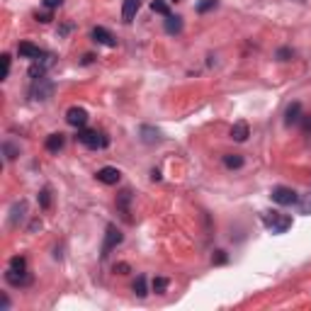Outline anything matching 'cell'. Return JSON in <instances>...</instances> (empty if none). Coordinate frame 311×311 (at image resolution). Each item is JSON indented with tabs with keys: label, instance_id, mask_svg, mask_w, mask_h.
<instances>
[{
	"label": "cell",
	"instance_id": "1",
	"mask_svg": "<svg viewBox=\"0 0 311 311\" xmlns=\"http://www.w3.org/2000/svg\"><path fill=\"white\" fill-rule=\"evenodd\" d=\"M263 224H265L272 233H285L292 229V216L279 214V211H265V214H263Z\"/></svg>",
	"mask_w": 311,
	"mask_h": 311
},
{
	"label": "cell",
	"instance_id": "2",
	"mask_svg": "<svg viewBox=\"0 0 311 311\" xmlns=\"http://www.w3.org/2000/svg\"><path fill=\"white\" fill-rule=\"evenodd\" d=\"M78 144H83L85 148H105L107 146V136L100 134L98 129H78Z\"/></svg>",
	"mask_w": 311,
	"mask_h": 311
},
{
	"label": "cell",
	"instance_id": "3",
	"mask_svg": "<svg viewBox=\"0 0 311 311\" xmlns=\"http://www.w3.org/2000/svg\"><path fill=\"white\" fill-rule=\"evenodd\" d=\"M270 197H272V202H277V204H282V207H292V204H297V202H299V195H297L292 188H285V185L272 188Z\"/></svg>",
	"mask_w": 311,
	"mask_h": 311
},
{
	"label": "cell",
	"instance_id": "4",
	"mask_svg": "<svg viewBox=\"0 0 311 311\" xmlns=\"http://www.w3.org/2000/svg\"><path fill=\"white\" fill-rule=\"evenodd\" d=\"M124 241V236H122V231L117 229V226H107V233H105V241H102V258H107L117 248V245L122 243Z\"/></svg>",
	"mask_w": 311,
	"mask_h": 311
},
{
	"label": "cell",
	"instance_id": "5",
	"mask_svg": "<svg viewBox=\"0 0 311 311\" xmlns=\"http://www.w3.org/2000/svg\"><path fill=\"white\" fill-rule=\"evenodd\" d=\"M51 95H54V83H51L49 78H39V80H34V85H32V98L34 100L44 102V100H49Z\"/></svg>",
	"mask_w": 311,
	"mask_h": 311
},
{
	"label": "cell",
	"instance_id": "6",
	"mask_svg": "<svg viewBox=\"0 0 311 311\" xmlns=\"http://www.w3.org/2000/svg\"><path fill=\"white\" fill-rule=\"evenodd\" d=\"M5 282H8L10 287H27V285L32 282V275H29L27 270H15V267H8V272H5Z\"/></svg>",
	"mask_w": 311,
	"mask_h": 311
},
{
	"label": "cell",
	"instance_id": "7",
	"mask_svg": "<svg viewBox=\"0 0 311 311\" xmlns=\"http://www.w3.org/2000/svg\"><path fill=\"white\" fill-rule=\"evenodd\" d=\"M88 110H83V107H71V110L66 112V122L71 124V127H76V129H83L85 124H88Z\"/></svg>",
	"mask_w": 311,
	"mask_h": 311
},
{
	"label": "cell",
	"instance_id": "8",
	"mask_svg": "<svg viewBox=\"0 0 311 311\" xmlns=\"http://www.w3.org/2000/svg\"><path fill=\"white\" fill-rule=\"evenodd\" d=\"M139 136H141V141L148 144V146L161 144V141H163V134L158 132L156 127H151V124H141V127H139Z\"/></svg>",
	"mask_w": 311,
	"mask_h": 311
},
{
	"label": "cell",
	"instance_id": "9",
	"mask_svg": "<svg viewBox=\"0 0 311 311\" xmlns=\"http://www.w3.org/2000/svg\"><path fill=\"white\" fill-rule=\"evenodd\" d=\"M95 178L100 180L102 185H117V182L122 180V173H119L117 168H112V166H105V168H100V170L95 173Z\"/></svg>",
	"mask_w": 311,
	"mask_h": 311
},
{
	"label": "cell",
	"instance_id": "10",
	"mask_svg": "<svg viewBox=\"0 0 311 311\" xmlns=\"http://www.w3.org/2000/svg\"><path fill=\"white\" fill-rule=\"evenodd\" d=\"M17 54L22 56V58H32V61H39V58L44 56V51H42L39 46H34L32 42H20V44H17Z\"/></svg>",
	"mask_w": 311,
	"mask_h": 311
},
{
	"label": "cell",
	"instance_id": "11",
	"mask_svg": "<svg viewBox=\"0 0 311 311\" xmlns=\"http://www.w3.org/2000/svg\"><path fill=\"white\" fill-rule=\"evenodd\" d=\"M24 216H27V202L24 200L15 202L10 209V226H20L24 222Z\"/></svg>",
	"mask_w": 311,
	"mask_h": 311
},
{
	"label": "cell",
	"instance_id": "12",
	"mask_svg": "<svg viewBox=\"0 0 311 311\" xmlns=\"http://www.w3.org/2000/svg\"><path fill=\"white\" fill-rule=\"evenodd\" d=\"M92 42H98L102 46H117V39L112 37L110 29H105V27H95L92 29Z\"/></svg>",
	"mask_w": 311,
	"mask_h": 311
},
{
	"label": "cell",
	"instance_id": "13",
	"mask_svg": "<svg viewBox=\"0 0 311 311\" xmlns=\"http://www.w3.org/2000/svg\"><path fill=\"white\" fill-rule=\"evenodd\" d=\"M64 144H66V136L58 132V134H49L46 136V141H44V146H46V151L49 153H58L61 148H64Z\"/></svg>",
	"mask_w": 311,
	"mask_h": 311
},
{
	"label": "cell",
	"instance_id": "14",
	"mask_svg": "<svg viewBox=\"0 0 311 311\" xmlns=\"http://www.w3.org/2000/svg\"><path fill=\"white\" fill-rule=\"evenodd\" d=\"M141 8V0H124L122 5V20L124 22H132L134 17H136V12Z\"/></svg>",
	"mask_w": 311,
	"mask_h": 311
},
{
	"label": "cell",
	"instance_id": "15",
	"mask_svg": "<svg viewBox=\"0 0 311 311\" xmlns=\"http://www.w3.org/2000/svg\"><path fill=\"white\" fill-rule=\"evenodd\" d=\"M301 122V102H292L285 112V124L292 127V124H299Z\"/></svg>",
	"mask_w": 311,
	"mask_h": 311
},
{
	"label": "cell",
	"instance_id": "16",
	"mask_svg": "<svg viewBox=\"0 0 311 311\" xmlns=\"http://www.w3.org/2000/svg\"><path fill=\"white\" fill-rule=\"evenodd\" d=\"M129 202H132V190H122L117 195V209L122 211V216L129 222Z\"/></svg>",
	"mask_w": 311,
	"mask_h": 311
},
{
	"label": "cell",
	"instance_id": "17",
	"mask_svg": "<svg viewBox=\"0 0 311 311\" xmlns=\"http://www.w3.org/2000/svg\"><path fill=\"white\" fill-rule=\"evenodd\" d=\"M51 64V56L46 58V61H34L32 66H29V71H27V76L32 78V80H39V78H44L46 73V66Z\"/></svg>",
	"mask_w": 311,
	"mask_h": 311
},
{
	"label": "cell",
	"instance_id": "18",
	"mask_svg": "<svg viewBox=\"0 0 311 311\" xmlns=\"http://www.w3.org/2000/svg\"><path fill=\"white\" fill-rule=\"evenodd\" d=\"M166 32L168 34H180L182 32V17H178V15H168L166 17Z\"/></svg>",
	"mask_w": 311,
	"mask_h": 311
},
{
	"label": "cell",
	"instance_id": "19",
	"mask_svg": "<svg viewBox=\"0 0 311 311\" xmlns=\"http://www.w3.org/2000/svg\"><path fill=\"white\" fill-rule=\"evenodd\" d=\"M248 134L251 132H248V124L245 122H236L231 127V139L233 141H245V139H248Z\"/></svg>",
	"mask_w": 311,
	"mask_h": 311
},
{
	"label": "cell",
	"instance_id": "20",
	"mask_svg": "<svg viewBox=\"0 0 311 311\" xmlns=\"http://www.w3.org/2000/svg\"><path fill=\"white\" fill-rule=\"evenodd\" d=\"M224 166L229 168V170H236V168H241V166H243V156L226 153V156H224Z\"/></svg>",
	"mask_w": 311,
	"mask_h": 311
},
{
	"label": "cell",
	"instance_id": "21",
	"mask_svg": "<svg viewBox=\"0 0 311 311\" xmlns=\"http://www.w3.org/2000/svg\"><path fill=\"white\" fill-rule=\"evenodd\" d=\"M134 294H136V297H139V299H144L146 294H148V287H146V277L144 275H139V277H136V282H134Z\"/></svg>",
	"mask_w": 311,
	"mask_h": 311
},
{
	"label": "cell",
	"instance_id": "22",
	"mask_svg": "<svg viewBox=\"0 0 311 311\" xmlns=\"http://www.w3.org/2000/svg\"><path fill=\"white\" fill-rule=\"evenodd\" d=\"M3 153H5V161H15L20 156V148L12 144V141H3Z\"/></svg>",
	"mask_w": 311,
	"mask_h": 311
},
{
	"label": "cell",
	"instance_id": "23",
	"mask_svg": "<svg viewBox=\"0 0 311 311\" xmlns=\"http://www.w3.org/2000/svg\"><path fill=\"white\" fill-rule=\"evenodd\" d=\"M151 10L158 12V15H163V17H168V15H170L168 0H153V3H151Z\"/></svg>",
	"mask_w": 311,
	"mask_h": 311
},
{
	"label": "cell",
	"instance_id": "24",
	"mask_svg": "<svg viewBox=\"0 0 311 311\" xmlns=\"http://www.w3.org/2000/svg\"><path fill=\"white\" fill-rule=\"evenodd\" d=\"M37 200H39V207H42V209H49V207H51V190L49 188L39 190V197H37Z\"/></svg>",
	"mask_w": 311,
	"mask_h": 311
},
{
	"label": "cell",
	"instance_id": "25",
	"mask_svg": "<svg viewBox=\"0 0 311 311\" xmlns=\"http://www.w3.org/2000/svg\"><path fill=\"white\" fill-rule=\"evenodd\" d=\"M214 8H216V0H200V3H197V12H200V15L214 10Z\"/></svg>",
	"mask_w": 311,
	"mask_h": 311
},
{
	"label": "cell",
	"instance_id": "26",
	"mask_svg": "<svg viewBox=\"0 0 311 311\" xmlns=\"http://www.w3.org/2000/svg\"><path fill=\"white\" fill-rule=\"evenodd\" d=\"M10 267H15V270H27V258L24 256H12L10 258Z\"/></svg>",
	"mask_w": 311,
	"mask_h": 311
},
{
	"label": "cell",
	"instance_id": "27",
	"mask_svg": "<svg viewBox=\"0 0 311 311\" xmlns=\"http://www.w3.org/2000/svg\"><path fill=\"white\" fill-rule=\"evenodd\" d=\"M166 289H168V279L166 277H156L153 279V292L156 294H163Z\"/></svg>",
	"mask_w": 311,
	"mask_h": 311
},
{
	"label": "cell",
	"instance_id": "28",
	"mask_svg": "<svg viewBox=\"0 0 311 311\" xmlns=\"http://www.w3.org/2000/svg\"><path fill=\"white\" fill-rule=\"evenodd\" d=\"M279 58V61H289L292 56H294V49H289V46H282V49H277V54H275Z\"/></svg>",
	"mask_w": 311,
	"mask_h": 311
},
{
	"label": "cell",
	"instance_id": "29",
	"mask_svg": "<svg viewBox=\"0 0 311 311\" xmlns=\"http://www.w3.org/2000/svg\"><path fill=\"white\" fill-rule=\"evenodd\" d=\"M226 260H229L226 251H214V256H211V263H214V265H224Z\"/></svg>",
	"mask_w": 311,
	"mask_h": 311
},
{
	"label": "cell",
	"instance_id": "30",
	"mask_svg": "<svg viewBox=\"0 0 311 311\" xmlns=\"http://www.w3.org/2000/svg\"><path fill=\"white\" fill-rule=\"evenodd\" d=\"M8 76H10V54H3V76H0V80H8Z\"/></svg>",
	"mask_w": 311,
	"mask_h": 311
},
{
	"label": "cell",
	"instance_id": "31",
	"mask_svg": "<svg viewBox=\"0 0 311 311\" xmlns=\"http://www.w3.org/2000/svg\"><path fill=\"white\" fill-rule=\"evenodd\" d=\"M299 211L301 214H311V192L304 197V200H299Z\"/></svg>",
	"mask_w": 311,
	"mask_h": 311
},
{
	"label": "cell",
	"instance_id": "32",
	"mask_svg": "<svg viewBox=\"0 0 311 311\" xmlns=\"http://www.w3.org/2000/svg\"><path fill=\"white\" fill-rule=\"evenodd\" d=\"M64 0H44V8L46 10H54V8H61Z\"/></svg>",
	"mask_w": 311,
	"mask_h": 311
},
{
	"label": "cell",
	"instance_id": "33",
	"mask_svg": "<svg viewBox=\"0 0 311 311\" xmlns=\"http://www.w3.org/2000/svg\"><path fill=\"white\" fill-rule=\"evenodd\" d=\"M301 129H304L306 134L311 132V114H306V117H301Z\"/></svg>",
	"mask_w": 311,
	"mask_h": 311
},
{
	"label": "cell",
	"instance_id": "34",
	"mask_svg": "<svg viewBox=\"0 0 311 311\" xmlns=\"http://www.w3.org/2000/svg\"><path fill=\"white\" fill-rule=\"evenodd\" d=\"M114 272H119V275H127V272H129V265H127V263H117V265H114Z\"/></svg>",
	"mask_w": 311,
	"mask_h": 311
},
{
	"label": "cell",
	"instance_id": "35",
	"mask_svg": "<svg viewBox=\"0 0 311 311\" xmlns=\"http://www.w3.org/2000/svg\"><path fill=\"white\" fill-rule=\"evenodd\" d=\"M37 22H51V12H44V15L37 12Z\"/></svg>",
	"mask_w": 311,
	"mask_h": 311
},
{
	"label": "cell",
	"instance_id": "36",
	"mask_svg": "<svg viewBox=\"0 0 311 311\" xmlns=\"http://www.w3.org/2000/svg\"><path fill=\"white\" fill-rule=\"evenodd\" d=\"M10 309V299H8V294H3V301H0V311H8Z\"/></svg>",
	"mask_w": 311,
	"mask_h": 311
},
{
	"label": "cell",
	"instance_id": "37",
	"mask_svg": "<svg viewBox=\"0 0 311 311\" xmlns=\"http://www.w3.org/2000/svg\"><path fill=\"white\" fill-rule=\"evenodd\" d=\"M68 32H71V24H64V27L58 29V34H61V37H64V34H68Z\"/></svg>",
	"mask_w": 311,
	"mask_h": 311
}]
</instances>
